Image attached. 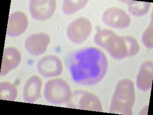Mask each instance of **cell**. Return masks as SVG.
I'll list each match as a JSON object with an SVG mask.
<instances>
[{
    "instance_id": "1",
    "label": "cell",
    "mask_w": 153,
    "mask_h": 115,
    "mask_svg": "<svg viewBox=\"0 0 153 115\" xmlns=\"http://www.w3.org/2000/svg\"><path fill=\"white\" fill-rule=\"evenodd\" d=\"M108 68L106 56L95 47L84 48L69 58L68 69L73 81L79 85H92L104 78Z\"/></svg>"
},
{
    "instance_id": "2",
    "label": "cell",
    "mask_w": 153,
    "mask_h": 115,
    "mask_svg": "<svg viewBox=\"0 0 153 115\" xmlns=\"http://www.w3.org/2000/svg\"><path fill=\"white\" fill-rule=\"evenodd\" d=\"M94 42L116 59L134 56L140 50V46L135 38L131 36H118L109 29L98 30L94 36Z\"/></svg>"
},
{
    "instance_id": "3",
    "label": "cell",
    "mask_w": 153,
    "mask_h": 115,
    "mask_svg": "<svg viewBox=\"0 0 153 115\" xmlns=\"http://www.w3.org/2000/svg\"><path fill=\"white\" fill-rule=\"evenodd\" d=\"M135 100V87L133 81L128 79L122 80L116 85L111 99L110 113L133 115Z\"/></svg>"
},
{
    "instance_id": "4",
    "label": "cell",
    "mask_w": 153,
    "mask_h": 115,
    "mask_svg": "<svg viewBox=\"0 0 153 115\" xmlns=\"http://www.w3.org/2000/svg\"><path fill=\"white\" fill-rule=\"evenodd\" d=\"M45 98L52 104H62L71 99L72 93L71 86L66 81L56 78L48 81L44 87Z\"/></svg>"
},
{
    "instance_id": "5",
    "label": "cell",
    "mask_w": 153,
    "mask_h": 115,
    "mask_svg": "<svg viewBox=\"0 0 153 115\" xmlns=\"http://www.w3.org/2000/svg\"><path fill=\"white\" fill-rule=\"evenodd\" d=\"M67 107L74 109L102 112V105L99 98L94 93L84 90H77L72 93L67 103Z\"/></svg>"
},
{
    "instance_id": "6",
    "label": "cell",
    "mask_w": 153,
    "mask_h": 115,
    "mask_svg": "<svg viewBox=\"0 0 153 115\" xmlns=\"http://www.w3.org/2000/svg\"><path fill=\"white\" fill-rule=\"evenodd\" d=\"M92 30L91 22L86 17H81L69 24L67 28V35L72 42L80 44L89 37Z\"/></svg>"
},
{
    "instance_id": "7",
    "label": "cell",
    "mask_w": 153,
    "mask_h": 115,
    "mask_svg": "<svg viewBox=\"0 0 153 115\" xmlns=\"http://www.w3.org/2000/svg\"><path fill=\"white\" fill-rule=\"evenodd\" d=\"M102 19L106 25L114 28H126L131 23L129 14L118 7L107 9L103 14Z\"/></svg>"
},
{
    "instance_id": "8",
    "label": "cell",
    "mask_w": 153,
    "mask_h": 115,
    "mask_svg": "<svg viewBox=\"0 0 153 115\" xmlns=\"http://www.w3.org/2000/svg\"><path fill=\"white\" fill-rule=\"evenodd\" d=\"M56 1L55 0H32L29 3V10L33 19L45 21L55 13Z\"/></svg>"
},
{
    "instance_id": "9",
    "label": "cell",
    "mask_w": 153,
    "mask_h": 115,
    "mask_svg": "<svg viewBox=\"0 0 153 115\" xmlns=\"http://www.w3.org/2000/svg\"><path fill=\"white\" fill-rule=\"evenodd\" d=\"M38 72L45 78L58 76L62 73L63 67L61 60L55 55L45 56L37 64Z\"/></svg>"
},
{
    "instance_id": "10",
    "label": "cell",
    "mask_w": 153,
    "mask_h": 115,
    "mask_svg": "<svg viewBox=\"0 0 153 115\" xmlns=\"http://www.w3.org/2000/svg\"><path fill=\"white\" fill-rule=\"evenodd\" d=\"M50 43L49 35L44 33L33 34L26 38L25 46L31 55L39 56L45 52Z\"/></svg>"
},
{
    "instance_id": "11",
    "label": "cell",
    "mask_w": 153,
    "mask_h": 115,
    "mask_svg": "<svg viewBox=\"0 0 153 115\" xmlns=\"http://www.w3.org/2000/svg\"><path fill=\"white\" fill-rule=\"evenodd\" d=\"M28 20L24 13L16 11L11 13L9 17L6 35L11 37H18L27 30Z\"/></svg>"
},
{
    "instance_id": "12",
    "label": "cell",
    "mask_w": 153,
    "mask_h": 115,
    "mask_svg": "<svg viewBox=\"0 0 153 115\" xmlns=\"http://www.w3.org/2000/svg\"><path fill=\"white\" fill-rule=\"evenodd\" d=\"M20 52L17 48L7 47L4 49L0 76L6 75L13 69L16 68L21 61Z\"/></svg>"
},
{
    "instance_id": "13",
    "label": "cell",
    "mask_w": 153,
    "mask_h": 115,
    "mask_svg": "<svg viewBox=\"0 0 153 115\" xmlns=\"http://www.w3.org/2000/svg\"><path fill=\"white\" fill-rule=\"evenodd\" d=\"M42 84L41 79L37 75L33 76L26 81L23 90V97L25 102L33 103L38 99Z\"/></svg>"
},
{
    "instance_id": "14",
    "label": "cell",
    "mask_w": 153,
    "mask_h": 115,
    "mask_svg": "<svg viewBox=\"0 0 153 115\" xmlns=\"http://www.w3.org/2000/svg\"><path fill=\"white\" fill-rule=\"evenodd\" d=\"M153 77V62L145 61L141 65L136 78L137 86L142 91L149 90L152 86Z\"/></svg>"
},
{
    "instance_id": "15",
    "label": "cell",
    "mask_w": 153,
    "mask_h": 115,
    "mask_svg": "<svg viewBox=\"0 0 153 115\" xmlns=\"http://www.w3.org/2000/svg\"><path fill=\"white\" fill-rule=\"evenodd\" d=\"M128 5V11L131 15L135 17H141L148 13L150 9V2L135 1H125Z\"/></svg>"
},
{
    "instance_id": "16",
    "label": "cell",
    "mask_w": 153,
    "mask_h": 115,
    "mask_svg": "<svg viewBox=\"0 0 153 115\" xmlns=\"http://www.w3.org/2000/svg\"><path fill=\"white\" fill-rule=\"evenodd\" d=\"M18 93L16 87L12 83L2 81L0 84V99L8 101H15Z\"/></svg>"
},
{
    "instance_id": "17",
    "label": "cell",
    "mask_w": 153,
    "mask_h": 115,
    "mask_svg": "<svg viewBox=\"0 0 153 115\" xmlns=\"http://www.w3.org/2000/svg\"><path fill=\"white\" fill-rule=\"evenodd\" d=\"M88 1H64L62 9L65 14L71 15L85 7Z\"/></svg>"
},
{
    "instance_id": "18",
    "label": "cell",
    "mask_w": 153,
    "mask_h": 115,
    "mask_svg": "<svg viewBox=\"0 0 153 115\" xmlns=\"http://www.w3.org/2000/svg\"><path fill=\"white\" fill-rule=\"evenodd\" d=\"M152 23L150 25L142 36V41L145 47L152 49L153 47V28Z\"/></svg>"
}]
</instances>
